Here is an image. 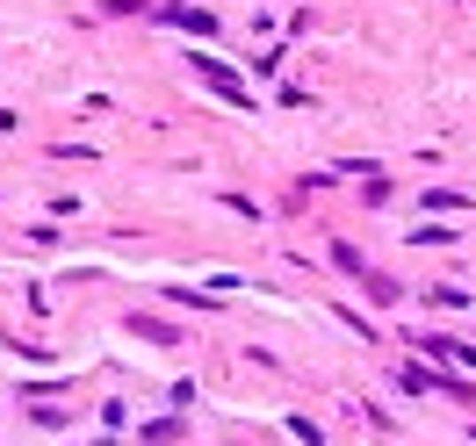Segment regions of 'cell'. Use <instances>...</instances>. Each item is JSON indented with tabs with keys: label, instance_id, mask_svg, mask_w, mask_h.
Returning <instances> with one entry per match:
<instances>
[{
	"label": "cell",
	"instance_id": "1",
	"mask_svg": "<svg viewBox=\"0 0 476 446\" xmlns=\"http://www.w3.org/2000/svg\"><path fill=\"white\" fill-rule=\"evenodd\" d=\"M195 73H202L209 87H217V94H231V101H246V87H238V80H231L224 65H209V58H195Z\"/></svg>",
	"mask_w": 476,
	"mask_h": 446
}]
</instances>
